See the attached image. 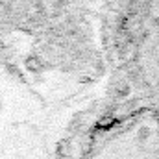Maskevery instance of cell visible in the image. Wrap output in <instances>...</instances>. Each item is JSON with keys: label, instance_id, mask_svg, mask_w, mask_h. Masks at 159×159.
I'll list each match as a JSON object with an SVG mask.
<instances>
[{"label": "cell", "instance_id": "obj_1", "mask_svg": "<svg viewBox=\"0 0 159 159\" xmlns=\"http://www.w3.org/2000/svg\"><path fill=\"white\" fill-rule=\"evenodd\" d=\"M119 74L113 104L159 91V0H129L117 35Z\"/></svg>", "mask_w": 159, "mask_h": 159}, {"label": "cell", "instance_id": "obj_2", "mask_svg": "<svg viewBox=\"0 0 159 159\" xmlns=\"http://www.w3.org/2000/svg\"><path fill=\"white\" fill-rule=\"evenodd\" d=\"M78 159H159V106L146 98L109 106L89 126Z\"/></svg>", "mask_w": 159, "mask_h": 159}]
</instances>
